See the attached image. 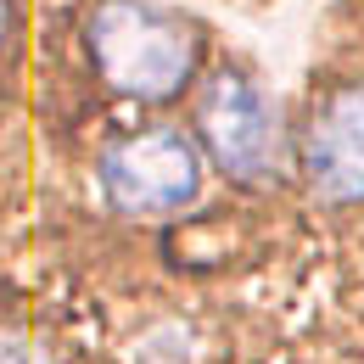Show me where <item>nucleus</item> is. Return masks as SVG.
I'll return each instance as SVG.
<instances>
[{"mask_svg":"<svg viewBox=\"0 0 364 364\" xmlns=\"http://www.w3.org/2000/svg\"><path fill=\"white\" fill-rule=\"evenodd\" d=\"M90 56L118 95L163 101V95L185 90V79L196 68V40L174 17H163L140 0H101L90 17Z\"/></svg>","mask_w":364,"mask_h":364,"instance_id":"1","label":"nucleus"},{"mask_svg":"<svg viewBox=\"0 0 364 364\" xmlns=\"http://www.w3.org/2000/svg\"><path fill=\"white\" fill-rule=\"evenodd\" d=\"M101 185H107L118 213H140V219L180 213L202 191V157L180 129H146V135L107 151Z\"/></svg>","mask_w":364,"mask_h":364,"instance_id":"2","label":"nucleus"},{"mask_svg":"<svg viewBox=\"0 0 364 364\" xmlns=\"http://www.w3.org/2000/svg\"><path fill=\"white\" fill-rule=\"evenodd\" d=\"M196 124H202V140H208V151L219 157L225 174L247 185L274 174V112L247 73H219L202 95Z\"/></svg>","mask_w":364,"mask_h":364,"instance_id":"3","label":"nucleus"},{"mask_svg":"<svg viewBox=\"0 0 364 364\" xmlns=\"http://www.w3.org/2000/svg\"><path fill=\"white\" fill-rule=\"evenodd\" d=\"M309 180L325 202H364V85L336 90L303 140Z\"/></svg>","mask_w":364,"mask_h":364,"instance_id":"4","label":"nucleus"},{"mask_svg":"<svg viewBox=\"0 0 364 364\" xmlns=\"http://www.w3.org/2000/svg\"><path fill=\"white\" fill-rule=\"evenodd\" d=\"M6 28H11V11H6V0H0V46H6Z\"/></svg>","mask_w":364,"mask_h":364,"instance_id":"5","label":"nucleus"}]
</instances>
